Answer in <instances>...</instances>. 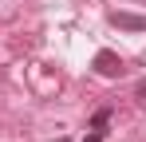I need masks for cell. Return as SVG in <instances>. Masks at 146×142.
<instances>
[{"instance_id": "1", "label": "cell", "mask_w": 146, "mask_h": 142, "mask_svg": "<svg viewBox=\"0 0 146 142\" xmlns=\"http://www.w3.org/2000/svg\"><path fill=\"white\" fill-rule=\"evenodd\" d=\"M95 71L103 75V79H119L122 75V59L115 55V51H99L95 55Z\"/></svg>"}, {"instance_id": "2", "label": "cell", "mask_w": 146, "mask_h": 142, "mask_svg": "<svg viewBox=\"0 0 146 142\" xmlns=\"http://www.w3.org/2000/svg\"><path fill=\"white\" fill-rule=\"evenodd\" d=\"M111 24L126 32H146V16H134V12H111Z\"/></svg>"}, {"instance_id": "3", "label": "cell", "mask_w": 146, "mask_h": 142, "mask_svg": "<svg viewBox=\"0 0 146 142\" xmlns=\"http://www.w3.org/2000/svg\"><path fill=\"white\" fill-rule=\"evenodd\" d=\"M107 122H111V111H107V107H103V111H95V118H91V134H99V138H103Z\"/></svg>"}, {"instance_id": "4", "label": "cell", "mask_w": 146, "mask_h": 142, "mask_svg": "<svg viewBox=\"0 0 146 142\" xmlns=\"http://www.w3.org/2000/svg\"><path fill=\"white\" fill-rule=\"evenodd\" d=\"M134 99H138V107L146 111V79H138V83H134Z\"/></svg>"}]
</instances>
